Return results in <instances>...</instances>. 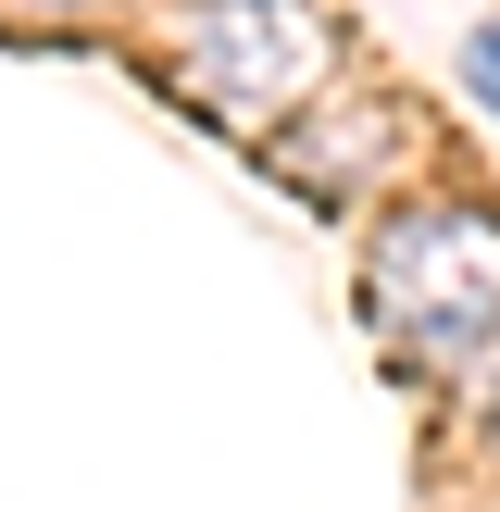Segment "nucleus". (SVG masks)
<instances>
[{"instance_id":"f257e3e1","label":"nucleus","mask_w":500,"mask_h":512,"mask_svg":"<svg viewBox=\"0 0 500 512\" xmlns=\"http://www.w3.org/2000/svg\"><path fill=\"white\" fill-rule=\"evenodd\" d=\"M375 338L413 375H488L500 363V213L488 200H425L363 263Z\"/></svg>"},{"instance_id":"7ed1b4c3","label":"nucleus","mask_w":500,"mask_h":512,"mask_svg":"<svg viewBox=\"0 0 500 512\" xmlns=\"http://www.w3.org/2000/svg\"><path fill=\"white\" fill-rule=\"evenodd\" d=\"M463 88L500 113V25H475V38H463Z\"/></svg>"},{"instance_id":"20e7f679","label":"nucleus","mask_w":500,"mask_h":512,"mask_svg":"<svg viewBox=\"0 0 500 512\" xmlns=\"http://www.w3.org/2000/svg\"><path fill=\"white\" fill-rule=\"evenodd\" d=\"M488 425H500V388H488Z\"/></svg>"},{"instance_id":"f03ea898","label":"nucleus","mask_w":500,"mask_h":512,"mask_svg":"<svg viewBox=\"0 0 500 512\" xmlns=\"http://www.w3.org/2000/svg\"><path fill=\"white\" fill-rule=\"evenodd\" d=\"M175 63H188V100H200V113L275 138L300 100H325L338 25H325V0H200V25H188Z\"/></svg>"}]
</instances>
